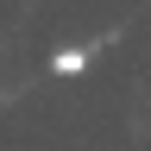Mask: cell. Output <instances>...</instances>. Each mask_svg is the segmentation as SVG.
I'll return each mask as SVG.
<instances>
[{"instance_id":"1","label":"cell","mask_w":151,"mask_h":151,"mask_svg":"<svg viewBox=\"0 0 151 151\" xmlns=\"http://www.w3.org/2000/svg\"><path fill=\"white\" fill-rule=\"evenodd\" d=\"M88 69V50H57L50 57V76H82Z\"/></svg>"}]
</instances>
